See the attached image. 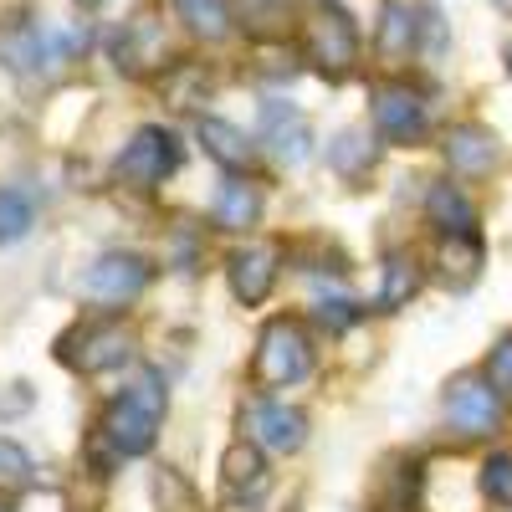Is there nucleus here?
<instances>
[{"instance_id": "1", "label": "nucleus", "mask_w": 512, "mask_h": 512, "mask_svg": "<svg viewBox=\"0 0 512 512\" xmlns=\"http://www.w3.org/2000/svg\"><path fill=\"white\" fill-rule=\"evenodd\" d=\"M164 410H169L164 379H159L154 369H144V374H134V379H128L123 390L108 400L98 431H103V441H108L118 456H144V451L154 446V436H159Z\"/></svg>"}, {"instance_id": "2", "label": "nucleus", "mask_w": 512, "mask_h": 512, "mask_svg": "<svg viewBox=\"0 0 512 512\" xmlns=\"http://www.w3.org/2000/svg\"><path fill=\"white\" fill-rule=\"evenodd\" d=\"M139 354V333L128 318L103 313V318H82L77 328H67L57 338V364H67L72 374H113Z\"/></svg>"}, {"instance_id": "3", "label": "nucleus", "mask_w": 512, "mask_h": 512, "mask_svg": "<svg viewBox=\"0 0 512 512\" xmlns=\"http://www.w3.org/2000/svg\"><path fill=\"white\" fill-rule=\"evenodd\" d=\"M303 52H308V62L323 77H349L359 67V26H354L349 6H338V0H318V6H308Z\"/></svg>"}, {"instance_id": "4", "label": "nucleus", "mask_w": 512, "mask_h": 512, "mask_svg": "<svg viewBox=\"0 0 512 512\" xmlns=\"http://www.w3.org/2000/svg\"><path fill=\"white\" fill-rule=\"evenodd\" d=\"M313 369V338H308V323L303 318H272L256 338V359H251V374L256 384L267 390H287V384L308 379Z\"/></svg>"}, {"instance_id": "5", "label": "nucleus", "mask_w": 512, "mask_h": 512, "mask_svg": "<svg viewBox=\"0 0 512 512\" xmlns=\"http://www.w3.org/2000/svg\"><path fill=\"white\" fill-rule=\"evenodd\" d=\"M446 425L456 436L466 441H482V436H497L502 431V410H507V395L497 390V384L487 374H456L446 384Z\"/></svg>"}, {"instance_id": "6", "label": "nucleus", "mask_w": 512, "mask_h": 512, "mask_svg": "<svg viewBox=\"0 0 512 512\" xmlns=\"http://www.w3.org/2000/svg\"><path fill=\"white\" fill-rule=\"evenodd\" d=\"M185 164V144L169 134V128H139L134 139L123 144V154H118V164H113V180L118 185H128V190H154V185H164L175 169Z\"/></svg>"}, {"instance_id": "7", "label": "nucleus", "mask_w": 512, "mask_h": 512, "mask_svg": "<svg viewBox=\"0 0 512 512\" xmlns=\"http://www.w3.org/2000/svg\"><path fill=\"white\" fill-rule=\"evenodd\" d=\"M374 128L390 144H420L431 134V93L420 82H405V77L374 88Z\"/></svg>"}, {"instance_id": "8", "label": "nucleus", "mask_w": 512, "mask_h": 512, "mask_svg": "<svg viewBox=\"0 0 512 512\" xmlns=\"http://www.w3.org/2000/svg\"><path fill=\"white\" fill-rule=\"evenodd\" d=\"M149 282H154V262L144 251H103L98 262L82 272V297L103 303V308H118V303H134Z\"/></svg>"}, {"instance_id": "9", "label": "nucleus", "mask_w": 512, "mask_h": 512, "mask_svg": "<svg viewBox=\"0 0 512 512\" xmlns=\"http://www.w3.org/2000/svg\"><path fill=\"white\" fill-rule=\"evenodd\" d=\"M241 431H246L251 446H262V451H297L308 441V420H303V410L256 395V400L241 405Z\"/></svg>"}, {"instance_id": "10", "label": "nucleus", "mask_w": 512, "mask_h": 512, "mask_svg": "<svg viewBox=\"0 0 512 512\" xmlns=\"http://www.w3.org/2000/svg\"><path fill=\"white\" fill-rule=\"evenodd\" d=\"M113 57L123 72H169L175 57V41L159 26V16H128L123 31L113 36Z\"/></svg>"}, {"instance_id": "11", "label": "nucleus", "mask_w": 512, "mask_h": 512, "mask_svg": "<svg viewBox=\"0 0 512 512\" xmlns=\"http://www.w3.org/2000/svg\"><path fill=\"white\" fill-rule=\"evenodd\" d=\"M262 144L277 164H303L313 154V123L297 113L292 103L282 98H267L262 103Z\"/></svg>"}, {"instance_id": "12", "label": "nucleus", "mask_w": 512, "mask_h": 512, "mask_svg": "<svg viewBox=\"0 0 512 512\" xmlns=\"http://www.w3.org/2000/svg\"><path fill=\"white\" fill-rule=\"evenodd\" d=\"M277 262H282V256L267 241H251V246H241V251L226 256V277H231V292H236L241 308L267 303V292L277 282Z\"/></svg>"}, {"instance_id": "13", "label": "nucleus", "mask_w": 512, "mask_h": 512, "mask_svg": "<svg viewBox=\"0 0 512 512\" xmlns=\"http://www.w3.org/2000/svg\"><path fill=\"white\" fill-rule=\"evenodd\" d=\"M441 154H446V164L456 169L461 180H487L497 169V159H502L497 139L487 134V128H477V123H456L446 134V144H441Z\"/></svg>"}, {"instance_id": "14", "label": "nucleus", "mask_w": 512, "mask_h": 512, "mask_svg": "<svg viewBox=\"0 0 512 512\" xmlns=\"http://www.w3.org/2000/svg\"><path fill=\"white\" fill-rule=\"evenodd\" d=\"M210 216H216L221 231H251L256 216H262V185L251 175H226L216 200H210Z\"/></svg>"}, {"instance_id": "15", "label": "nucleus", "mask_w": 512, "mask_h": 512, "mask_svg": "<svg viewBox=\"0 0 512 512\" xmlns=\"http://www.w3.org/2000/svg\"><path fill=\"white\" fill-rule=\"evenodd\" d=\"M482 272V241L477 231L472 236H436V282L461 292V287H472Z\"/></svg>"}, {"instance_id": "16", "label": "nucleus", "mask_w": 512, "mask_h": 512, "mask_svg": "<svg viewBox=\"0 0 512 512\" xmlns=\"http://www.w3.org/2000/svg\"><path fill=\"white\" fill-rule=\"evenodd\" d=\"M262 487H267V451L251 446V441L231 446L221 456V492L241 502V497H256Z\"/></svg>"}, {"instance_id": "17", "label": "nucleus", "mask_w": 512, "mask_h": 512, "mask_svg": "<svg viewBox=\"0 0 512 512\" xmlns=\"http://www.w3.org/2000/svg\"><path fill=\"white\" fill-rule=\"evenodd\" d=\"M425 216H431L436 236H472L477 231V205L461 185H436L425 195Z\"/></svg>"}, {"instance_id": "18", "label": "nucleus", "mask_w": 512, "mask_h": 512, "mask_svg": "<svg viewBox=\"0 0 512 512\" xmlns=\"http://www.w3.org/2000/svg\"><path fill=\"white\" fill-rule=\"evenodd\" d=\"M200 139H205L210 159L226 164L231 175H251V169L262 164V149H251L241 128H231V123H221V118H205V123H200Z\"/></svg>"}, {"instance_id": "19", "label": "nucleus", "mask_w": 512, "mask_h": 512, "mask_svg": "<svg viewBox=\"0 0 512 512\" xmlns=\"http://www.w3.org/2000/svg\"><path fill=\"white\" fill-rule=\"evenodd\" d=\"M180 6V21L190 36L200 41H226L236 31V6L231 0H175Z\"/></svg>"}, {"instance_id": "20", "label": "nucleus", "mask_w": 512, "mask_h": 512, "mask_svg": "<svg viewBox=\"0 0 512 512\" xmlns=\"http://www.w3.org/2000/svg\"><path fill=\"white\" fill-rule=\"evenodd\" d=\"M420 287V267L410 262V256H395V262H384V277H379V292L369 297V308L374 313H390L400 303H410Z\"/></svg>"}, {"instance_id": "21", "label": "nucleus", "mask_w": 512, "mask_h": 512, "mask_svg": "<svg viewBox=\"0 0 512 512\" xmlns=\"http://www.w3.org/2000/svg\"><path fill=\"white\" fill-rule=\"evenodd\" d=\"M425 31V21H415L410 6H400V0H390V11H384V26H379V47L384 57H410L415 36Z\"/></svg>"}, {"instance_id": "22", "label": "nucleus", "mask_w": 512, "mask_h": 512, "mask_svg": "<svg viewBox=\"0 0 512 512\" xmlns=\"http://www.w3.org/2000/svg\"><path fill=\"white\" fill-rule=\"evenodd\" d=\"M31 221H36V205H31V195H21V190H6V185H0V246L21 241V236L31 231Z\"/></svg>"}, {"instance_id": "23", "label": "nucleus", "mask_w": 512, "mask_h": 512, "mask_svg": "<svg viewBox=\"0 0 512 512\" xmlns=\"http://www.w3.org/2000/svg\"><path fill=\"white\" fill-rule=\"evenodd\" d=\"M374 154H379V149H374L364 134H338V144H333V169H338V175H349V180H359V175H369Z\"/></svg>"}, {"instance_id": "24", "label": "nucleus", "mask_w": 512, "mask_h": 512, "mask_svg": "<svg viewBox=\"0 0 512 512\" xmlns=\"http://www.w3.org/2000/svg\"><path fill=\"white\" fill-rule=\"evenodd\" d=\"M482 492H487V502L512 507V456H492L482 466Z\"/></svg>"}, {"instance_id": "25", "label": "nucleus", "mask_w": 512, "mask_h": 512, "mask_svg": "<svg viewBox=\"0 0 512 512\" xmlns=\"http://www.w3.org/2000/svg\"><path fill=\"white\" fill-rule=\"evenodd\" d=\"M0 487H31V456L16 441H0Z\"/></svg>"}, {"instance_id": "26", "label": "nucleus", "mask_w": 512, "mask_h": 512, "mask_svg": "<svg viewBox=\"0 0 512 512\" xmlns=\"http://www.w3.org/2000/svg\"><path fill=\"white\" fill-rule=\"evenodd\" d=\"M313 318H318V323H328V328H349V323L359 318V308L349 303V297L323 292V297H318V308H313Z\"/></svg>"}, {"instance_id": "27", "label": "nucleus", "mask_w": 512, "mask_h": 512, "mask_svg": "<svg viewBox=\"0 0 512 512\" xmlns=\"http://www.w3.org/2000/svg\"><path fill=\"white\" fill-rule=\"evenodd\" d=\"M487 379L497 384L502 395H512V338H502V344L492 349V359H487Z\"/></svg>"}, {"instance_id": "28", "label": "nucleus", "mask_w": 512, "mask_h": 512, "mask_svg": "<svg viewBox=\"0 0 512 512\" xmlns=\"http://www.w3.org/2000/svg\"><path fill=\"white\" fill-rule=\"evenodd\" d=\"M169 256H175V262H180V272H185V267L195 262V256H200V236L180 226L175 236H169Z\"/></svg>"}, {"instance_id": "29", "label": "nucleus", "mask_w": 512, "mask_h": 512, "mask_svg": "<svg viewBox=\"0 0 512 512\" xmlns=\"http://www.w3.org/2000/svg\"><path fill=\"white\" fill-rule=\"evenodd\" d=\"M282 6V0H236V11L246 16V21H262L267 11H277Z\"/></svg>"}, {"instance_id": "30", "label": "nucleus", "mask_w": 512, "mask_h": 512, "mask_svg": "<svg viewBox=\"0 0 512 512\" xmlns=\"http://www.w3.org/2000/svg\"><path fill=\"white\" fill-rule=\"evenodd\" d=\"M507 72H512V41H507Z\"/></svg>"}, {"instance_id": "31", "label": "nucleus", "mask_w": 512, "mask_h": 512, "mask_svg": "<svg viewBox=\"0 0 512 512\" xmlns=\"http://www.w3.org/2000/svg\"><path fill=\"white\" fill-rule=\"evenodd\" d=\"M82 6H103V0H82Z\"/></svg>"}, {"instance_id": "32", "label": "nucleus", "mask_w": 512, "mask_h": 512, "mask_svg": "<svg viewBox=\"0 0 512 512\" xmlns=\"http://www.w3.org/2000/svg\"><path fill=\"white\" fill-rule=\"evenodd\" d=\"M0 512H6V507H0Z\"/></svg>"}]
</instances>
